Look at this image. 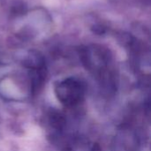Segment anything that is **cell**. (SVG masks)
Here are the masks:
<instances>
[{"mask_svg": "<svg viewBox=\"0 0 151 151\" xmlns=\"http://www.w3.org/2000/svg\"><path fill=\"white\" fill-rule=\"evenodd\" d=\"M55 95L64 106L74 107L83 100L85 86L77 79L67 78L57 83L55 86Z\"/></svg>", "mask_w": 151, "mask_h": 151, "instance_id": "obj_1", "label": "cell"}]
</instances>
